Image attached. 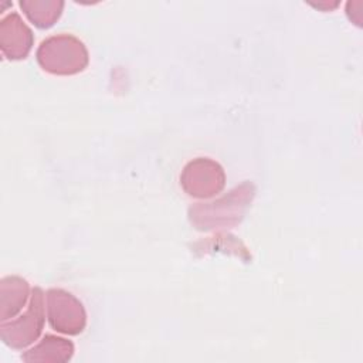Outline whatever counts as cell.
I'll use <instances>...</instances> for the list:
<instances>
[{"label": "cell", "instance_id": "cell-1", "mask_svg": "<svg viewBox=\"0 0 363 363\" xmlns=\"http://www.w3.org/2000/svg\"><path fill=\"white\" fill-rule=\"evenodd\" d=\"M254 196V183L244 182L216 200L194 203L190 206L189 220L191 225L200 231L233 228L244 218Z\"/></svg>", "mask_w": 363, "mask_h": 363}, {"label": "cell", "instance_id": "cell-2", "mask_svg": "<svg viewBox=\"0 0 363 363\" xmlns=\"http://www.w3.org/2000/svg\"><path fill=\"white\" fill-rule=\"evenodd\" d=\"M35 60L43 71L69 77L82 72L89 62L85 44L75 35L62 33L43 40L35 51Z\"/></svg>", "mask_w": 363, "mask_h": 363}, {"label": "cell", "instance_id": "cell-3", "mask_svg": "<svg viewBox=\"0 0 363 363\" xmlns=\"http://www.w3.org/2000/svg\"><path fill=\"white\" fill-rule=\"evenodd\" d=\"M44 298L43 289L34 286L27 309L20 316L0 323V337L6 346L23 350L38 340L45 323Z\"/></svg>", "mask_w": 363, "mask_h": 363}, {"label": "cell", "instance_id": "cell-4", "mask_svg": "<svg viewBox=\"0 0 363 363\" xmlns=\"http://www.w3.org/2000/svg\"><path fill=\"white\" fill-rule=\"evenodd\" d=\"M180 186L193 199H213L225 187L224 167L211 157H194L184 164L180 173Z\"/></svg>", "mask_w": 363, "mask_h": 363}, {"label": "cell", "instance_id": "cell-5", "mask_svg": "<svg viewBox=\"0 0 363 363\" xmlns=\"http://www.w3.org/2000/svg\"><path fill=\"white\" fill-rule=\"evenodd\" d=\"M50 326L62 335L77 336L86 326V311L82 302L62 288H50L45 294Z\"/></svg>", "mask_w": 363, "mask_h": 363}, {"label": "cell", "instance_id": "cell-6", "mask_svg": "<svg viewBox=\"0 0 363 363\" xmlns=\"http://www.w3.org/2000/svg\"><path fill=\"white\" fill-rule=\"evenodd\" d=\"M33 45V30L17 11H10L0 20V51L6 60H24Z\"/></svg>", "mask_w": 363, "mask_h": 363}, {"label": "cell", "instance_id": "cell-7", "mask_svg": "<svg viewBox=\"0 0 363 363\" xmlns=\"http://www.w3.org/2000/svg\"><path fill=\"white\" fill-rule=\"evenodd\" d=\"M75 347L69 339L47 333L38 343L21 354L26 363H65L74 356Z\"/></svg>", "mask_w": 363, "mask_h": 363}, {"label": "cell", "instance_id": "cell-8", "mask_svg": "<svg viewBox=\"0 0 363 363\" xmlns=\"http://www.w3.org/2000/svg\"><path fill=\"white\" fill-rule=\"evenodd\" d=\"M31 288L27 279L18 275H6L0 279V322L14 318L30 301Z\"/></svg>", "mask_w": 363, "mask_h": 363}, {"label": "cell", "instance_id": "cell-9", "mask_svg": "<svg viewBox=\"0 0 363 363\" xmlns=\"http://www.w3.org/2000/svg\"><path fill=\"white\" fill-rule=\"evenodd\" d=\"M26 17L40 30L51 28L61 17L65 3L62 0H20Z\"/></svg>", "mask_w": 363, "mask_h": 363}]
</instances>
